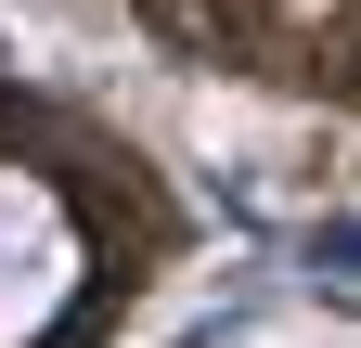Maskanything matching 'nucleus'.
Returning a JSON list of instances; mask_svg holds the SVG:
<instances>
[{"instance_id": "f257e3e1", "label": "nucleus", "mask_w": 361, "mask_h": 348, "mask_svg": "<svg viewBox=\"0 0 361 348\" xmlns=\"http://www.w3.org/2000/svg\"><path fill=\"white\" fill-rule=\"evenodd\" d=\"M271 52H297V77H336V91H361V0H297Z\"/></svg>"}]
</instances>
